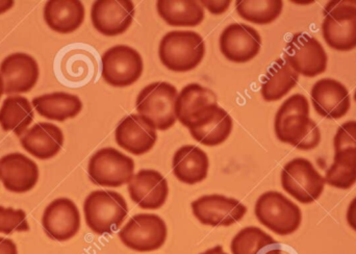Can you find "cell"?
Instances as JSON below:
<instances>
[{
	"mask_svg": "<svg viewBox=\"0 0 356 254\" xmlns=\"http://www.w3.org/2000/svg\"><path fill=\"white\" fill-rule=\"evenodd\" d=\"M278 140L299 150H313L321 142V132L309 118V104L302 94L289 97L278 109L274 120Z\"/></svg>",
	"mask_w": 356,
	"mask_h": 254,
	"instance_id": "cell-1",
	"label": "cell"
},
{
	"mask_svg": "<svg viewBox=\"0 0 356 254\" xmlns=\"http://www.w3.org/2000/svg\"><path fill=\"white\" fill-rule=\"evenodd\" d=\"M88 228L96 235H112L120 228L129 215V205L122 195L114 191L90 193L83 203Z\"/></svg>",
	"mask_w": 356,
	"mask_h": 254,
	"instance_id": "cell-2",
	"label": "cell"
},
{
	"mask_svg": "<svg viewBox=\"0 0 356 254\" xmlns=\"http://www.w3.org/2000/svg\"><path fill=\"white\" fill-rule=\"evenodd\" d=\"M204 56V40L195 31H170L163 37L159 47L161 62L173 72L194 70Z\"/></svg>",
	"mask_w": 356,
	"mask_h": 254,
	"instance_id": "cell-3",
	"label": "cell"
},
{
	"mask_svg": "<svg viewBox=\"0 0 356 254\" xmlns=\"http://www.w3.org/2000/svg\"><path fill=\"white\" fill-rule=\"evenodd\" d=\"M177 96V88L170 83L150 84L138 95L136 102L138 115L156 130H168L177 120L175 115Z\"/></svg>",
	"mask_w": 356,
	"mask_h": 254,
	"instance_id": "cell-4",
	"label": "cell"
},
{
	"mask_svg": "<svg viewBox=\"0 0 356 254\" xmlns=\"http://www.w3.org/2000/svg\"><path fill=\"white\" fill-rule=\"evenodd\" d=\"M254 213L259 223L278 236L294 234L302 222L300 207L276 191H269L259 197Z\"/></svg>",
	"mask_w": 356,
	"mask_h": 254,
	"instance_id": "cell-5",
	"label": "cell"
},
{
	"mask_svg": "<svg viewBox=\"0 0 356 254\" xmlns=\"http://www.w3.org/2000/svg\"><path fill=\"white\" fill-rule=\"evenodd\" d=\"M322 35L326 44L338 51L356 48V8L350 0H334L324 8Z\"/></svg>",
	"mask_w": 356,
	"mask_h": 254,
	"instance_id": "cell-6",
	"label": "cell"
},
{
	"mask_svg": "<svg viewBox=\"0 0 356 254\" xmlns=\"http://www.w3.org/2000/svg\"><path fill=\"white\" fill-rule=\"evenodd\" d=\"M325 178L309 159L296 157L282 171V189L302 205H311L321 197Z\"/></svg>",
	"mask_w": 356,
	"mask_h": 254,
	"instance_id": "cell-7",
	"label": "cell"
},
{
	"mask_svg": "<svg viewBox=\"0 0 356 254\" xmlns=\"http://www.w3.org/2000/svg\"><path fill=\"white\" fill-rule=\"evenodd\" d=\"M88 174L96 186L119 188L135 175V161L117 149L102 148L90 159Z\"/></svg>",
	"mask_w": 356,
	"mask_h": 254,
	"instance_id": "cell-8",
	"label": "cell"
},
{
	"mask_svg": "<svg viewBox=\"0 0 356 254\" xmlns=\"http://www.w3.org/2000/svg\"><path fill=\"white\" fill-rule=\"evenodd\" d=\"M168 236L166 223L154 214H138L121 228L118 237L127 248L152 253L164 246Z\"/></svg>",
	"mask_w": 356,
	"mask_h": 254,
	"instance_id": "cell-9",
	"label": "cell"
},
{
	"mask_svg": "<svg viewBox=\"0 0 356 254\" xmlns=\"http://www.w3.org/2000/svg\"><path fill=\"white\" fill-rule=\"evenodd\" d=\"M284 60L298 75L316 77L327 69L328 56L322 44L305 33H297L289 40Z\"/></svg>",
	"mask_w": 356,
	"mask_h": 254,
	"instance_id": "cell-10",
	"label": "cell"
},
{
	"mask_svg": "<svg viewBox=\"0 0 356 254\" xmlns=\"http://www.w3.org/2000/svg\"><path fill=\"white\" fill-rule=\"evenodd\" d=\"M144 70L141 54L127 45H117L102 58V79L115 88H125L139 81Z\"/></svg>",
	"mask_w": 356,
	"mask_h": 254,
	"instance_id": "cell-11",
	"label": "cell"
},
{
	"mask_svg": "<svg viewBox=\"0 0 356 254\" xmlns=\"http://www.w3.org/2000/svg\"><path fill=\"white\" fill-rule=\"evenodd\" d=\"M193 215L203 225L227 228L241 221L247 213V207L236 198L224 195H204L193 201Z\"/></svg>",
	"mask_w": 356,
	"mask_h": 254,
	"instance_id": "cell-12",
	"label": "cell"
},
{
	"mask_svg": "<svg viewBox=\"0 0 356 254\" xmlns=\"http://www.w3.org/2000/svg\"><path fill=\"white\" fill-rule=\"evenodd\" d=\"M81 223L79 207L69 198H58L50 203L42 217L46 236L58 242L74 238L81 230Z\"/></svg>",
	"mask_w": 356,
	"mask_h": 254,
	"instance_id": "cell-13",
	"label": "cell"
},
{
	"mask_svg": "<svg viewBox=\"0 0 356 254\" xmlns=\"http://www.w3.org/2000/svg\"><path fill=\"white\" fill-rule=\"evenodd\" d=\"M135 14L131 0H97L92 6L91 20L98 33L115 37L131 27Z\"/></svg>",
	"mask_w": 356,
	"mask_h": 254,
	"instance_id": "cell-14",
	"label": "cell"
},
{
	"mask_svg": "<svg viewBox=\"0 0 356 254\" xmlns=\"http://www.w3.org/2000/svg\"><path fill=\"white\" fill-rule=\"evenodd\" d=\"M220 50L236 64L250 62L261 51V37L257 29L244 23L228 25L220 35Z\"/></svg>",
	"mask_w": 356,
	"mask_h": 254,
	"instance_id": "cell-15",
	"label": "cell"
},
{
	"mask_svg": "<svg viewBox=\"0 0 356 254\" xmlns=\"http://www.w3.org/2000/svg\"><path fill=\"white\" fill-rule=\"evenodd\" d=\"M0 75L3 79L4 93L6 95L27 93L38 83L39 65L29 54L17 52L2 61Z\"/></svg>",
	"mask_w": 356,
	"mask_h": 254,
	"instance_id": "cell-16",
	"label": "cell"
},
{
	"mask_svg": "<svg viewBox=\"0 0 356 254\" xmlns=\"http://www.w3.org/2000/svg\"><path fill=\"white\" fill-rule=\"evenodd\" d=\"M312 104L316 113L326 119H341L350 110L347 88L339 81L322 79L312 88Z\"/></svg>",
	"mask_w": 356,
	"mask_h": 254,
	"instance_id": "cell-17",
	"label": "cell"
},
{
	"mask_svg": "<svg viewBox=\"0 0 356 254\" xmlns=\"http://www.w3.org/2000/svg\"><path fill=\"white\" fill-rule=\"evenodd\" d=\"M131 200L143 209H159L166 203L169 196L168 182L156 170H140L129 182Z\"/></svg>",
	"mask_w": 356,
	"mask_h": 254,
	"instance_id": "cell-18",
	"label": "cell"
},
{
	"mask_svg": "<svg viewBox=\"0 0 356 254\" xmlns=\"http://www.w3.org/2000/svg\"><path fill=\"white\" fill-rule=\"evenodd\" d=\"M37 164L22 153H10L0 159V182L16 194L29 192L39 180Z\"/></svg>",
	"mask_w": 356,
	"mask_h": 254,
	"instance_id": "cell-19",
	"label": "cell"
},
{
	"mask_svg": "<svg viewBox=\"0 0 356 254\" xmlns=\"http://www.w3.org/2000/svg\"><path fill=\"white\" fill-rule=\"evenodd\" d=\"M232 127L230 115L219 104H213L200 115L188 130L195 141L204 146L213 147L227 140Z\"/></svg>",
	"mask_w": 356,
	"mask_h": 254,
	"instance_id": "cell-20",
	"label": "cell"
},
{
	"mask_svg": "<svg viewBox=\"0 0 356 254\" xmlns=\"http://www.w3.org/2000/svg\"><path fill=\"white\" fill-rule=\"evenodd\" d=\"M117 144L134 155H143L152 150L158 140L156 129L139 115L131 114L120 121L115 130Z\"/></svg>",
	"mask_w": 356,
	"mask_h": 254,
	"instance_id": "cell-21",
	"label": "cell"
},
{
	"mask_svg": "<svg viewBox=\"0 0 356 254\" xmlns=\"http://www.w3.org/2000/svg\"><path fill=\"white\" fill-rule=\"evenodd\" d=\"M20 144L29 154L45 161L60 152L64 145V134L51 123H37L21 136Z\"/></svg>",
	"mask_w": 356,
	"mask_h": 254,
	"instance_id": "cell-22",
	"label": "cell"
},
{
	"mask_svg": "<svg viewBox=\"0 0 356 254\" xmlns=\"http://www.w3.org/2000/svg\"><path fill=\"white\" fill-rule=\"evenodd\" d=\"M85 6L79 0H49L44 6V20L58 33H71L85 21Z\"/></svg>",
	"mask_w": 356,
	"mask_h": 254,
	"instance_id": "cell-23",
	"label": "cell"
},
{
	"mask_svg": "<svg viewBox=\"0 0 356 254\" xmlns=\"http://www.w3.org/2000/svg\"><path fill=\"white\" fill-rule=\"evenodd\" d=\"M209 159L207 153L197 146L180 147L172 159L173 174L179 182L195 184L203 182L209 173Z\"/></svg>",
	"mask_w": 356,
	"mask_h": 254,
	"instance_id": "cell-24",
	"label": "cell"
},
{
	"mask_svg": "<svg viewBox=\"0 0 356 254\" xmlns=\"http://www.w3.org/2000/svg\"><path fill=\"white\" fill-rule=\"evenodd\" d=\"M33 106L40 116L48 120L64 122L75 118L83 110L79 96L66 92H54L33 98Z\"/></svg>",
	"mask_w": 356,
	"mask_h": 254,
	"instance_id": "cell-25",
	"label": "cell"
},
{
	"mask_svg": "<svg viewBox=\"0 0 356 254\" xmlns=\"http://www.w3.org/2000/svg\"><path fill=\"white\" fill-rule=\"evenodd\" d=\"M217 104V96L211 90L199 84H190L178 94L175 102V115L177 120L188 128L194 117L202 109Z\"/></svg>",
	"mask_w": 356,
	"mask_h": 254,
	"instance_id": "cell-26",
	"label": "cell"
},
{
	"mask_svg": "<svg viewBox=\"0 0 356 254\" xmlns=\"http://www.w3.org/2000/svg\"><path fill=\"white\" fill-rule=\"evenodd\" d=\"M156 10L171 26L194 27L204 19V8L196 0H159Z\"/></svg>",
	"mask_w": 356,
	"mask_h": 254,
	"instance_id": "cell-27",
	"label": "cell"
},
{
	"mask_svg": "<svg viewBox=\"0 0 356 254\" xmlns=\"http://www.w3.org/2000/svg\"><path fill=\"white\" fill-rule=\"evenodd\" d=\"M299 75L284 58H278L266 73L261 93L268 102L282 100L298 83Z\"/></svg>",
	"mask_w": 356,
	"mask_h": 254,
	"instance_id": "cell-28",
	"label": "cell"
},
{
	"mask_svg": "<svg viewBox=\"0 0 356 254\" xmlns=\"http://www.w3.org/2000/svg\"><path fill=\"white\" fill-rule=\"evenodd\" d=\"M33 121L31 102L22 96H8L0 109V127L4 132H13L22 136Z\"/></svg>",
	"mask_w": 356,
	"mask_h": 254,
	"instance_id": "cell-29",
	"label": "cell"
},
{
	"mask_svg": "<svg viewBox=\"0 0 356 254\" xmlns=\"http://www.w3.org/2000/svg\"><path fill=\"white\" fill-rule=\"evenodd\" d=\"M325 182L334 188L348 190L356 182V148L334 152V163L326 170Z\"/></svg>",
	"mask_w": 356,
	"mask_h": 254,
	"instance_id": "cell-30",
	"label": "cell"
},
{
	"mask_svg": "<svg viewBox=\"0 0 356 254\" xmlns=\"http://www.w3.org/2000/svg\"><path fill=\"white\" fill-rule=\"evenodd\" d=\"M280 246L277 241L261 228L249 226L243 228L234 237L230 251L232 254H264Z\"/></svg>",
	"mask_w": 356,
	"mask_h": 254,
	"instance_id": "cell-31",
	"label": "cell"
},
{
	"mask_svg": "<svg viewBox=\"0 0 356 254\" xmlns=\"http://www.w3.org/2000/svg\"><path fill=\"white\" fill-rule=\"evenodd\" d=\"M238 16L253 24L267 25L274 22L282 14V0H238L236 2Z\"/></svg>",
	"mask_w": 356,
	"mask_h": 254,
	"instance_id": "cell-32",
	"label": "cell"
},
{
	"mask_svg": "<svg viewBox=\"0 0 356 254\" xmlns=\"http://www.w3.org/2000/svg\"><path fill=\"white\" fill-rule=\"evenodd\" d=\"M29 230L26 214L23 209H15L0 205V234L12 235L13 232H24Z\"/></svg>",
	"mask_w": 356,
	"mask_h": 254,
	"instance_id": "cell-33",
	"label": "cell"
},
{
	"mask_svg": "<svg viewBox=\"0 0 356 254\" xmlns=\"http://www.w3.org/2000/svg\"><path fill=\"white\" fill-rule=\"evenodd\" d=\"M334 152L346 148H356V121L343 123L334 138Z\"/></svg>",
	"mask_w": 356,
	"mask_h": 254,
	"instance_id": "cell-34",
	"label": "cell"
},
{
	"mask_svg": "<svg viewBox=\"0 0 356 254\" xmlns=\"http://www.w3.org/2000/svg\"><path fill=\"white\" fill-rule=\"evenodd\" d=\"M201 6L207 8L209 13L213 15H220L225 13L229 8L232 1L230 0H222V1H213V0H201Z\"/></svg>",
	"mask_w": 356,
	"mask_h": 254,
	"instance_id": "cell-35",
	"label": "cell"
},
{
	"mask_svg": "<svg viewBox=\"0 0 356 254\" xmlns=\"http://www.w3.org/2000/svg\"><path fill=\"white\" fill-rule=\"evenodd\" d=\"M0 254H18L16 243L10 239L0 237Z\"/></svg>",
	"mask_w": 356,
	"mask_h": 254,
	"instance_id": "cell-36",
	"label": "cell"
},
{
	"mask_svg": "<svg viewBox=\"0 0 356 254\" xmlns=\"http://www.w3.org/2000/svg\"><path fill=\"white\" fill-rule=\"evenodd\" d=\"M347 222L349 226L356 232V197L351 201L349 205L348 209H347Z\"/></svg>",
	"mask_w": 356,
	"mask_h": 254,
	"instance_id": "cell-37",
	"label": "cell"
},
{
	"mask_svg": "<svg viewBox=\"0 0 356 254\" xmlns=\"http://www.w3.org/2000/svg\"><path fill=\"white\" fill-rule=\"evenodd\" d=\"M15 2L13 0H0V14L8 12L14 6Z\"/></svg>",
	"mask_w": 356,
	"mask_h": 254,
	"instance_id": "cell-38",
	"label": "cell"
},
{
	"mask_svg": "<svg viewBox=\"0 0 356 254\" xmlns=\"http://www.w3.org/2000/svg\"><path fill=\"white\" fill-rule=\"evenodd\" d=\"M200 254H227L224 251L223 247L217 245V246L213 247V248L207 249V251Z\"/></svg>",
	"mask_w": 356,
	"mask_h": 254,
	"instance_id": "cell-39",
	"label": "cell"
},
{
	"mask_svg": "<svg viewBox=\"0 0 356 254\" xmlns=\"http://www.w3.org/2000/svg\"><path fill=\"white\" fill-rule=\"evenodd\" d=\"M264 254H289V253H286V251H284V249L282 248V246H280V247H275V248L270 249V251H268L267 253H265Z\"/></svg>",
	"mask_w": 356,
	"mask_h": 254,
	"instance_id": "cell-40",
	"label": "cell"
},
{
	"mask_svg": "<svg viewBox=\"0 0 356 254\" xmlns=\"http://www.w3.org/2000/svg\"><path fill=\"white\" fill-rule=\"evenodd\" d=\"M4 94V83L3 79H2L1 75H0V98Z\"/></svg>",
	"mask_w": 356,
	"mask_h": 254,
	"instance_id": "cell-41",
	"label": "cell"
},
{
	"mask_svg": "<svg viewBox=\"0 0 356 254\" xmlns=\"http://www.w3.org/2000/svg\"><path fill=\"white\" fill-rule=\"evenodd\" d=\"M355 100L356 102V90H355Z\"/></svg>",
	"mask_w": 356,
	"mask_h": 254,
	"instance_id": "cell-42",
	"label": "cell"
}]
</instances>
